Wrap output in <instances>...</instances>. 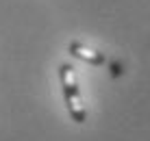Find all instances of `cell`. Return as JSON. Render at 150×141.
Instances as JSON below:
<instances>
[{
  "label": "cell",
  "mask_w": 150,
  "mask_h": 141,
  "mask_svg": "<svg viewBox=\"0 0 150 141\" xmlns=\"http://www.w3.org/2000/svg\"><path fill=\"white\" fill-rule=\"evenodd\" d=\"M59 78H61L63 98H65V104H68L72 119L76 124H83L85 122V106H83V100H81V89H79V82H76L74 67L70 63H63L59 67Z\"/></svg>",
  "instance_id": "cell-1"
},
{
  "label": "cell",
  "mask_w": 150,
  "mask_h": 141,
  "mask_svg": "<svg viewBox=\"0 0 150 141\" xmlns=\"http://www.w3.org/2000/svg\"><path fill=\"white\" fill-rule=\"evenodd\" d=\"M68 50H70L72 56H76V59H81V61H87V63H91V65H102L105 63V54H102V52L91 50V48H87V46L79 44V41H72L68 46Z\"/></svg>",
  "instance_id": "cell-2"
}]
</instances>
